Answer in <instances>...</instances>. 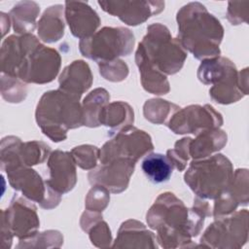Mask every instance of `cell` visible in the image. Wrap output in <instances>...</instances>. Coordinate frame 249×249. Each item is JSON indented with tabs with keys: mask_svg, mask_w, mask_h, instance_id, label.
I'll return each mask as SVG.
<instances>
[{
	"mask_svg": "<svg viewBox=\"0 0 249 249\" xmlns=\"http://www.w3.org/2000/svg\"><path fill=\"white\" fill-rule=\"evenodd\" d=\"M211 215L206 200L196 196L194 206L188 208L174 194H160L148 210V226L157 231L156 239L163 248L191 247L192 237L196 236Z\"/></svg>",
	"mask_w": 249,
	"mask_h": 249,
	"instance_id": "obj_1",
	"label": "cell"
},
{
	"mask_svg": "<svg viewBox=\"0 0 249 249\" xmlns=\"http://www.w3.org/2000/svg\"><path fill=\"white\" fill-rule=\"evenodd\" d=\"M177 39L184 50L199 60L217 57L224 37V27L220 20L210 14L199 2L184 5L176 16Z\"/></svg>",
	"mask_w": 249,
	"mask_h": 249,
	"instance_id": "obj_2",
	"label": "cell"
},
{
	"mask_svg": "<svg viewBox=\"0 0 249 249\" xmlns=\"http://www.w3.org/2000/svg\"><path fill=\"white\" fill-rule=\"evenodd\" d=\"M187 55V52L179 40L171 36L169 29L157 22L147 27L146 35L138 44L135 62L139 71H154L167 76L181 70Z\"/></svg>",
	"mask_w": 249,
	"mask_h": 249,
	"instance_id": "obj_3",
	"label": "cell"
},
{
	"mask_svg": "<svg viewBox=\"0 0 249 249\" xmlns=\"http://www.w3.org/2000/svg\"><path fill=\"white\" fill-rule=\"evenodd\" d=\"M80 98L61 89L49 90L41 96L35 118L42 132L52 141H63L69 129L84 125Z\"/></svg>",
	"mask_w": 249,
	"mask_h": 249,
	"instance_id": "obj_4",
	"label": "cell"
},
{
	"mask_svg": "<svg viewBox=\"0 0 249 249\" xmlns=\"http://www.w3.org/2000/svg\"><path fill=\"white\" fill-rule=\"evenodd\" d=\"M233 176L231 160L222 154L193 160L185 172L184 180L196 196L215 199L229 187Z\"/></svg>",
	"mask_w": 249,
	"mask_h": 249,
	"instance_id": "obj_5",
	"label": "cell"
},
{
	"mask_svg": "<svg viewBox=\"0 0 249 249\" xmlns=\"http://www.w3.org/2000/svg\"><path fill=\"white\" fill-rule=\"evenodd\" d=\"M197 78L204 85H211L210 97L220 104H231L243 98L238 82V71L234 63L225 56L202 60Z\"/></svg>",
	"mask_w": 249,
	"mask_h": 249,
	"instance_id": "obj_6",
	"label": "cell"
},
{
	"mask_svg": "<svg viewBox=\"0 0 249 249\" xmlns=\"http://www.w3.org/2000/svg\"><path fill=\"white\" fill-rule=\"evenodd\" d=\"M134 43V35L128 28L105 26L90 37L80 40L79 50L83 56L100 63L130 54Z\"/></svg>",
	"mask_w": 249,
	"mask_h": 249,
	"instance_id": "obj_7",
	"label": "cell"
},
{
	"mask_svg": "<svg viewBox=\"0 0 249 249\" xmlns=\"http://www.w3.org/2000/svg\"><path fill=\"white\" fill-rule=\"evenodd\" d=\"M248 240V210L241 209L215 218L203 232L200 243L211 248H241Z\"/></svg>",
	"mask_w": 249,
	"mask_h": 249,
	"instance_id": "obj_8",
	"label": "cell"
},
{
	"mask_svg": "<svg viewBox=\"0 0 249 249\" xmlns=\"http://www.w3.org/2000/svg\"><path fill=\"white\" fill-rule=\"evenodd\" d=\"M99 149V161L105 163L116 159H127L135 162L153 151L151 136L132 125L122 128Z\"/></svg>",
	"mask_w": 249,
	"mask_h": 249,
	"instance_id": "obj_9",
	"label": "cell"
},
{
	"mask_svg": "<svg viewBox=\"0 0 249 249\" xmlns=\"http://www.w3.org/2000/svg\"><path fill=\"white\" fill-rule=\"evenodd\" d=\"M2 241L12 242L17 236L20 241L30 239L38 233L39 218L36 206L27 199L14 196L9 207L2 210Z\"/></svg>",
	"mask_w": 249,
	"mask_h": 249,
	"instance_id": "obj_10",
	"label": "cell"
},
{
	"mask_svg": "<svg viewBox=\"0 0 249 249\" xmlns=\"http://www.w3.org/2000/svg\"><path fill=\"white\" fill-rule=\"evenodd\" d=\"M5 172L12 188L19 191L30 201L38 202L44 209H52L59 204L61 194L52 189L31 167L18 165Z\"/></svg>",
	"mask_w": 249,
	"mask_h": 249,
	"instance_id": "obj_11",
	"label": "cell"
},
{
	"mask_svg": "<svg viewBox=\"0 0 249 249\" xmlns=\"http://www.w3.org/2000/svg\"><path fill=\"white\" fill-rule=\"evenodd\" d=\"M61 57L58 52L43 44L35 46L25 56L17 78L25 84H47L59 72Z\"/></svg>",
	"mask_w": 249,
	"mask_h": 249,
	"instance_id": "obj_12",
	"label": "cell"
},
{
	"mask_svg": "<svg viewBox=\"0 0 249 249\" xmlns=\"http://www.w3.org/2000/svg\"><path fill=\"white\" fill-rule=\"evenodd\" d=\"M222 115L211 105H189L176 111L167 122L168 128L176 134L198 132L220 127L223 124Z\"/></svg>",
	"mask_w": 249,
	"mask_h": 249,
	"instance_id": "obj_13",
	"label": "cell"
},
{
	"mask_svg": "<svg viewBox=\"0 0 249 249\" xmlns=\"http://www.w3.org/2000/svg\"><path fill=\"white\" fill-rule=\"evenodd\" d=\"M136 162L127 159H116L96 165L88 174L89 182L106 188L110 193L124 192L129 184Z\"/></svg>",
	"mask_w": 249,
	"mask_h": 249,
	"instance_id": "obj_14",
	"label": "cell"
},
{
	"mask_svg": "<svg viewBox=\"0 0 249 249\" xmlns=\"http://www.w3.org/2000/svg\"><path fill=\"white\" fill-rule=\"evenodd\" d=\"M101 9L127 25H138L164 9L163 1H98Z\"/></svg>",
	"mask_w": 249,
	"mask_h": 249,
	"instance_id": "obj_15",
	"label": "cell"
},
{
	"mask_svg": "<svg viewBox=\"0 0 249 249\" xmlns=\"http://www.w3.org/2000/svg\"><path fill=\"white\" fill-rule=\"evenodd\" d=\"M249 175L248 169L239 168L233 173L229 187L215 198L213 217L229 215L236 210L239 205H247L249 201Z\"/></svg>",
	"mask_w": 249,
	"mask_h": 249,
	"instance_id": "obj_16",
	"label": "cell"
},
{
	"mask_svg": "<svg viewBox=\"0 0 249 249\" xmlns=\"http://www.w3.org/2000/svg\"><path fill=\"white\" fill-rule=\"evenodd\" d=\"M38 44H40L39 39L32 33L7 37L1 47L2 74L17 78L25 56Z\"/></svg>",
	"mask_w": 249,
	"mask_h": 249,
	"instance_id": "obj_17",
	"label": "cell"
},
{
	"mask_svg": "<svg viewBox=\"0 0 249 249\" xmlns=\"http://www.w3.org/2000/svg\"><path fill=\"white\" fill-rule=\"evenodd\" d=\"M50 170L48 185L63 195L70 192L77 183L76 163L70 152L55 150L52 152L47 162Z\"/></svg>",
	"mask_w": 249,
	"mask_h": 249,
	"instance_id": "obj_18",
	"label": "cell"
},
{
	"mask_svg": "<svg viewBox=\"0 0 249 249\" xmlns=\"http://www.w3.org/2000/svg\"><path fill=\"white\" fill-rule=\"evenodd\" d=\"M64 17L73 36L80 40L90 37L100 25L97 13L82 1H65Z\"/></svg>",
	"mask_w": 249,
	"mask_h": 249,
	"instance_id": "obj_19",
	"label": "cell"
},
{
	"mask_svg": "<svg viewBox=\"0 0 249 249\" xmlns=\"http://www.w3.org/2000/svg\"><path fill=\"white\" fill-rule=\"evenodd\" d=\"M92 80L89 64L84 60H74L59 75V89L81 97L91 87Z\"/></svg>",
	"mask_w": 249,
	"mask_h": 249,
	"instance_id": "obj_20",
	"label": "cell"
},
{
	"mask_svg": "<svg viewBox=\"0 0 249 249\" xmlns=\"http://www.w3.org/2000/svg\"><path fill=\"white\" fill-rule=\"evenodd\" d=\"M156 241V236L141 222L127 220L121 225L113 247L157 248Z\"/></svg>",
	"mask_w": 249,
	"mask_h": 249,
	"instance_id": "obj_21",
	"label": "cell"
},
{
	"mask_svg": "<svg viewBox=\"0 0 249 249\" xmlns=\"http://www.w3.org/2000/svg\"><path fill=\"white\" fill-rule=\"evenodd\" d=\"M227 133L220 127L202 130L190 141V158L193 160L207 158L220 151L227 144Z\"/></svg>",
	"mask_w": 249,
	"mask_h": 249,
	"instance_id": "obj_22",
	"label": "cell"
},
{
	"mask_svg": "<svg viewBox=\"0 0 249 249\" xmlns=\"http://www.w3.org/2000/svg\"><path fill=\"white\" fill-rule=\"evenodd\" d=\"M37 23L38 36L43 42H57L64 35V7L60 4L49 7Z\"/></svg>",
	"mask_w": 249,
	"mask_h": 249,
	"instance_id": "obj_23",
	"label": "cell"
},
{
	"mask_svg": "<svg viewBox=\"0 0 249 249\" xmlns=\"http://www.w3.org/2000/svg\"><path fill=\"white\" fill-rule=\"evenodd\" d=\"M133 122V109L124 101L108 103L102 109L99 116V124L110 128V135H113L124 127L132 125Z\"/></svg>",
	"mask_w": 249,
	"mask_h": 249,
	"instance_id": "obj_24",
	"label": "cell"
},
{
	"mask_svg": "<svg viewBox=\"0 0 249 249\" xmlns=\"http://www.w3.org/2000/svg\"><path fill=\"white\" fill-rule=\"evenodd\" d=\"M40 13V7L33 1L17 3L10 11L9 17L15 32L18 35L32 33L36 28V18Z\"/></svg>",
	"mask_w": 249,
	"mask_h": 249,
	"instance_id": "obj_25",
	"label": "cell"
},
{
	"mask_svg": "<svg viewBox=\"0 0 249 249\" xmlns=\"http://www.w3.org/2000/svg\"><path fill=\"white\" fill-rule=\"evenodd\" d=\"M110 95L105 89L91 90L83 100V124L89 127L99 126V116L102 109L109 103Z\"/></svg>",
	"mask_w": 249,
	"mask_h": 249,
	"instance_id": "obj_26",
	"label": "cell"
},
{
	"mask_svg": "<svg viewBox=\"0 0 249 249\" xmlns=\"http://www.w3.org/2000/svg\"><path fill=\"white\" fill-rule=\"evenodd\" d=\"M141 168L152 183L160 184L170 179L174 167L166 155L151 153L142 160Z\"/></svg>",
	"mask_w": 249,
	"mask_h": 249,
	"instance_id": "obj_27",
	"label": "cell"
},
{
	"mask_svg": "<svg viewBox=\"0 0 249 249\" xmlns=\"http://www.w3.org/2000/svg\"><path fill=\"white\" fill-rule=\"evenodd\" d=\"M51 154V148L42 141L20 142L18 149V159L19 165L33 166L44 162Z\"/></svg>",
	"mask_w": 249,
	"mask_h": 249,
	"instance_id": "obj_28",
	"label": "cell"
},
{
	"mask_svg": "<svg viewBox=\"0 0 249 249\" xmlns=\"http://www.w3.org/2000/svg\"><path fill=\"white\" fill-rule=\"evenodd\" d=\"M179 109L180 107L172 102L160 98H154L145 102L143 114L145 119L149 122L156 124H167L172 115Z\"/></svg>",
	"mask_w": 249,
	"mask_h": 249,
	"instance_id": "obj_29",
	"label": "cell"
},
{
	"mask_svg": "<svg viewBox=\"0 0 249 249\" xmlns=\"http://www.w3.org/2000/svg\"><path fill=\"white\" fill-rule=\"evenodd\" d=\"M1 93L3 98L8 102H21L27 93L26 84L18 78L2 74Z\"/></svg>",
	"mask_w": 249,
	"mask_h": 249,
	"instance_id": "obj_30",
	"label": "cell"
},
{
	"mask_svg": "<svg viewBox=\"0 0 249 249\" xmlns=\"http://www.w3.org/2000/svg\"><path fill=\"white\" fill-rule=\"evenodd\" d=\"M75 163L85 170H91L99 160V149L92 145H81L71 150Z\"/></svg>",
	"mask_w": 249,
	"mask_h": 249,
	"instance_id": "obj_31",
	"label": "cell"
},
{
	"mask_svg": "<svg viewBox=\"0 0 249 249\" xmlns=\"http://www.w3.org/2000/svg\"><path fill=\"white\" fill-rule=\"evenodd\" d=\"M89 233V239L96 247H108L112 241L111 231L106 222L102 220V217L97 218L89 224L84 230Z\"/></svg>",
	"mask_w": 249,
	"mask_h": 249,
	"instance_id": "obj_32",
	"label": "cell"
},
{
	"mask_svg": "<svg viewBox=\"0 0 249 249\" xmlns=\"http://www.w3.org/2000/svg\"><path fill=\"white\" fill-rule=\"evenodd\" d=\"M191 137H184L178 140L173 149L167 150L166 156L170 160L173 167L179 171H183L187 164L190 158L189 153V145L191 141Z\"/></svg>",
	"mask_w": 249,
	"mask_h": 249,
	"instance_id": "obj_33",
	"label": "cell"
},
{
	"mask_svg": "<svg viewBox=\"0 0 249 249\" xmlns=\"http://www.w3.org/2000/svg\"><path fill=\"white\" fill-rule=\"evenodd\" d=\"M100 75L110 82H121L128 75V67L126 63L118 58L112 61L97 63Z\"/></svg>",
	"mask_w": 249,
	"mask_h": 249,
	"instance_id": "obj_34",
	"label": "cell"
},
{
	"mask_svg": "<svg viewBox=\"0 0 249 249\" xmlns=\"http://www.w3.org/2000/svg\"><path fill=\"white\" fill-rule=\"evenodd\" d=\"M109 193L110 192L106 188L98 185H93L88 193L85 200L86 210L102 213V211L107 207L109 203Z\"/></svg>",
	"mask_w": 249,
	"mask_h": 249,
	"instance_id": "obj_35",
	"label": "cell"
},
{
	"mask_svg": "<svg viewBox=\"0 0 249 249\" xmlns=\"http://www.w3.org/2000/svg\"><path fill=\"white\" fill-rule=\"evenodd\" d=\"M249 1L229 2L227 9V18L232 25L246 23L248 20Z\"/></svg>",
	"mask_w": 249,
	"mask_h": 249,
	"instance_id": "obj_36",
	"label": "cell"
},
{
	"mask_svg": "<svg viewBox=\"0 0 249 249\" xmlns=\"http://www.w3.org/2000/svg\"><path fill=\"white\" fill-rule=\"evenodd\" d=\"M248 68H244L238 72L239 87L245 95L248 94Z\"/></svg>",
	"mask_w": 249,
	"mask_h": 249,
	"instance_id": "obj_37",
	"label": "cell"
}]
</instances>
